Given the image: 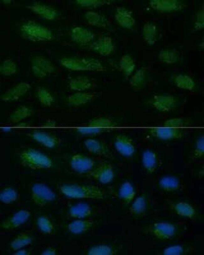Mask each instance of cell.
I'll list each match as a JSON object with an SVG mask.
<instances>
[{
  "label": "cell",
  "mask_w": 204,
  "mask_h": 255,
  "mask_svg": "<svg viewBox=\"0 0 204 255\" xmlns=\"http://www.w3.org/2000/svg\"><path fill=\"white\" fill-rule=\"evenodd\" d=\"M31 113V110L29 108L24 106H20L11 113L9 120L12 123H18L30 116Z\"/></svg>",
  "instance_id": "27"
},
{
  "label": "cell",
  "mask_w": 204,
  "mask_h": 255,
  "mask_svg": "<svg viewBox=\"0 0 204 255\" xmlns=\"http://www.w3.org/2000/svg\"><path fill=\"white\" fill-rule=\"evenodd\" d=\"M70 216L73 218H81L91 215L92 210L88 205L81 203L72 206L69 210Z\"/></svg>",
  "instance_id": "23"
},
{
  "label": "cell",
  "mask_w": 204,
  "mask_h": 255,
  "mask_svg": "<svg viewBox=\"0 0 204 255\" xmlns=\"http://www.w3.org/2000/svg\"><path fill=\"white\" fill-rule=\"evenodd\" d=\"M146 201L144 196L138 197L129 207V210L132 215H138L143 214L146 210Z\"/></svg>",
  "instance_id": "30"
},
{
  "label": "cell",
  "mask_w": 204,
  "mask_h": 255,
  "mask_svg": "<svg viewBox=\"0 0 204 255\" xmlns=\"http://www.w3.org/2000/svg\"><path fill=\"white\" fill-rule=\"evenodd\" d=\"M30 88V85L28 83L20 82L5 92L1 96V99L5 102L17 100L24 95Z\"/></svg>",
  "instance_id": "13"
},
{
  "label": "cell",
  "mask_w": 204,
  "mask_h": 255,
  "mask_svg": "<svg viewBox=\"0 0 204 255\" xmlns=\"http://www.w3.org/2000/svg\"><path fill=\"white\" fill-rule=\"evenodd\" d=\"M87 173L89 177L104 184L110 183L114 177L113 166L110 163L106 162H101Z\"/></svg>",
  "instance_id": "5"
},
{
  "label": "cell",
  "mask_w": 204,
  "mask_h": 255,
  "mask_svg": "<svg viewBox=\"0 0 204 255\" xmlns=\"http://www.w3.org/2000/svg\"><path fill=\"white\" fill-rule=\"evenodd\" d=\"M29 252H27V251L25 250L22 249L16 252H15L13 254V255H27L28 254L27 253H28Z\"/></svg>",
  "instance_id": "44"
},
{
  "label": "cell",
  "mask_w": 204,
  "mask_h": 255,
  "mask_svg": "<svg viewBox=\"0 0 204 255\" xmlns=\"http://www.w3.org/2000/svg\"><path fill=\"white\" fill-rule=\"evenodd\" d=\"M92 97V95L90 93L77 92L70 96L68 99L71 105L76 106L86 103L90 100Z\"/></svg>",
  "instance_id": "29"
},
{
  "label": "cell",
  "mask_w": 204,
  "mask_h": 255,
  "mask_svg": "<svg viewBox=\"0 0 204 255\" xmlns=\"http://www.w3.org/2000/svg\"><path fill=\"white\" fill-rule=\"evenodd\" d=\"M20 29L22 37L32 41H47L52 38V34L49 29L32 21L22 25Z\"/></svg>",
  "instance_id": "3"
},
{
  "label": "cell",
  "mask_w": 204,
  "mask_h": 255,
  "mask_svg": "<svg viewBox=\"0 0 204 255\" xmlns=\"http://www.w3.org/2000/svg\"><path fill=\"white\" fill-rule=\"evenodd\" d=\"M185 120L180 118H174L166 120L164 123V126L179 128L186 125Z\"/></svg>",
  "instance_id": "41"
},
{
  "label": "cell",
  "mask_w": 204,
  "mask_h": 255,
  "mask_svg": "<svg viewBox=\"0 0 204 255\" xmlns=\"http://www.w3.org/2000/svg\"><path fill=\"white\" fill-rule=\"evenodd\" d=\"M60 190L64 195L72 198L103 199L105 196L103 190L94 185L65 184Z\"/></svg>",
  "instance_id": "1"
},
{
  "label": "cell",
  "mask_w": 204,
  "mask_h": 255,
  "mask_svg": "<svg viewBox=\"0 0 204 255\" xmlns=\"http://www.w3.org/2000/svg\"><path fill=\"white\" fill-rule=\"evenodd\" d=\"M145 81V77L143 75H136L132 78V83L134 86H140L143 84Z\"/></svg>",
  "instance_id": "42"
},
{
  "label": "cell",
  "mask_w": 204,
  "mask_h": 255,
  "mask_svg": "<svg viewBox=\"0 0 204 255\" xmlns=\"http://www.w3.org/2000/svg\"><path fill=\"white\" fill-rule=\"evenodd\" d=\"M149 133L153 137L164 140L179 139L186 135L187 132L179 128L165 126L151 128Z\"/></svg>",
  "instance_id": "6"
},
{
  "label": "cell",
  "mask_w": 204,
  "mask_h": 255,
  "mask_svg": "<svg viewBox=\"0 0 204 255\" xmlns=\"http://www.w3.org/2000/svg\"><path fill=\"white\" fill-rule=\"evenodd\" d=\"M114 253L113 250L110 247L105 245L94 246L89 250V255H111Z\"/></svg>",
  "instance_id": "35"
},
{
  "label": "cell",
  "mask_w": 204,
  "mask_h": 255,
  "mask_svg": "<svg viewBox=\"0 0 204 255\" xmlns=\"http://www.w3.org/2000/svg\"><path fill=\"white\" fill-rule=\"evenodd\" d=\"M37 224L40 230L45 233L51 234L53 230L54 227L52 223L45 217H40L39 218Z\"/></svg>",
  "instance_id": "36"
},
{
  "label": "cell",
  "mask_w": 204,
  "mask_h": 255,
  "mask_svg": "<svg viewBox=\"0 0 204 255\" xmlns=\"http://www.w3.org/2000/svg\"><path fill=\"white\" fill-rule=\"evenodd\" d=\"M175 98L170 95H160L155 96L153 102L154 107L162 112L171 110L176 105Z\"/></svg>",
  "instance_id": "15"
},
{
  "label": "cell",
  "mask_w": 204,
  "mask_h": 255,
  "mask_svg": "<svg viewBox=\"0 0 204 255\" xmlns=\"http://www.w3.org/2000/svg\"><path fill=\"white\" fill-rule=\"evenodd\" d=\"M37 96L40 102L44 105L50 106L54 102L52 95L45 89L39 88L37 90Z\"/></svg>",
  "instance_id": "32"
},
{
  "label": "cell",
  "mask_w": 204,
  "mask_h": 255,
  "mask_svg": "<svg viewBox=\"0 0 204 255\" xmlns=\"http://www.w3.org/2000/svg\"><path fill=\"white\" fill-rule=\"evenodd\" d=\"M71 38L72 40L75 43L84 44L91 40L93 38V35L87 29L83 27L77 26L72 29Z\"/></svg>",
  "instance_id": "20"
},
{
  "label": "cell",
  "mask_w": 204,
  "mask_h": 255,
  "mask_svg": "<svg viewBox=\"0 0 204 255\" xmlns=\"http://www.w3.org/2000/svg\"><path fill=\"white\" fill-rule=\"evenodd\" d=\"M159 185L162 190L167 192H172L180 187L179 180L172 176H166L162 178L159 182Z\"/></svg>",
  "instance_id": "24"
},
{
  "label": "cell",
  "mask_w": 204,
  "mask_h": 255,
  "mask_svg": "<svg viewBox=\"0 0 204 255\" xmlns=\"http://www.w3.org/2000/svg\"><path fill=\"white\" fill-rule=\"evenodd\" d=\"M85 18L88 23L95 25H102L101 21L102 20L100 16L98 14L91 12H87Z\"/></svg>",
  "instance_id": "39"
},
{
  "label": "cell",
  "mask_w": 204,
  "mask_h": 255,
  "mask_svg": "<svg viewBox=\"0 0 204 255\" xmlns=\"http://www.w3.org/2000/svg\"><path fill=\"white\" fill-rule=\"evenodd\" d=\"M31 69L34 75L38 77H44L55 70V67L47 59L40 56H36L32 61Z\"/></svg>",
  "instance_id": "11"
},
{
  "label": "cell",
  "mask_w": 204,
  "mask_h": 255,
  "mask_svg": "<svg viewBox=\"0 0 204 255\" xmlns=\"http://www.w3.org/2000/svg\"><path fill=\"white\" fill-rule=\"evenodd\" d=\"M32 197L34 202L40 206L45 205L55 198V193L49 187L40 183L35 184L31 189Z\"/></svg>",
  "instance_id": "7"
},
{
  "label": "cell",
  "mask_w": 204,
  "mask_h": 255,
  "mask_svg": "<svg viewBox=\"0 0 204 255\" xmlns=\"http://www.w3.org/2000/svg\"><path fill=\"white\" fill-rule=\"evenodd\" d=\"M56 250L53 248L50 247L44 251L41 254L43 255H54L56 254Z\"/></svg>",
  "instance_id": "43"
},
{
  "label": "cell",
  "mask_w": 204,
  "mask_h": 255,
  "mask_svg": "<svg viewBox=\"0 0 204 255\" xmlns=\"http://www.w3.org/2000/svg\"><path fill=\"white\" fill-rule=\"evenodd\" d=\"M88 125L91 128L93 135L108 131L115 127L113 123L108 119L104 118L93 120Z\"/></svg>",
  "instance_id": "18"
},
{
  "label": "cell",
  "mask_w": 204,
  "mask_h": 255,
  "mask_svg": "<svg viewBox=\"0 0 204 255\" xmlns=\"http://www.w3.org/2000/svg\"><path fill=\"white\" fill-rule=\"evenodd\" d=\"M93 48L101 54H107L111 51V44L107 40H104L97 44H94Z\"/></svg>",
  "instance_id": "38"
},
{
  "label": "cell",
  "mask_w": 204,
  "mask_h": 255,
  "mask_svg": "<svg viewBox=\"0 0 204 255\" xmlns=\"http://www.w3.org/2000/svg\"><path fill=\"white\" fill-rule=\"evenodd\" d=\"M173 209L178 215L187 217L193 218L195 214L194 208L188 203L180 202L173 205Z\"/></svg>",
  "instance_id": "25"
},
{
  "label": "cell",
  "mask_w": 204,
  "mask_h": 255,
  "mask_svg": "<svg viewBox=\"0 0 204 255\" xmlns=\"http://www.w3.org/2000/svg\"><path fill=\"white\" fill-rule=\"evenodd\" d=\"M174 82L178 87L184 89L191 90L194 88L195 84L193 79L185 75H179L176 76Z\"/></svg>",
  "instance_id": "28"
},
{
  "label": "cell",
  "mask_w": 204,
  "mask_h": 255,
  "mask_svg": "<svg viewBox=\"0 0 204 255\" xmlns=\"http://www.w3.org/2000/svg\"><path fill=\"white\" fill-rule=\"evenodd\" d=\"M114 146L116 151L121 155L125 157H132L135 151V147L133 140L126 135H117L114 139Z\"/></svg>",
  "instance_id": "9"
},
{
  "label": "cell",
  "mask_w": 204,
  "mask_h": 255,
  "mask_svg": "<svg viewBox=\"0 0 204 255\" xmlns=\"http://www.w3.org/2000/svg\"><path fill=\"white\" fill-rule=\"evenodd\" d=\"M185 248L181 246L176 245L170 246L166 248L164 254L165 255H178L184 253Z\"/></svg>",
  "instance_id": "40"
},
{
  "label": "cell",
  "mask_w": 204,
  "mask_h": 255,
  "mask_svg": "<svg viewBox=\"0 0 204 255\" xmlns=\"http://www.w3.org/2000/svg\"><path fill=\"white\" fill-rule=\"evenodd\" d=\"M204 154V137L203 135L198 138L195 143L193 155L195 158L201 157Z\"/></svg>",
  "instance_id": "37"
},
{
  "label": "cell",
  "mask_w": 204,
  "mask_h": 255,
  "mask_svg": "<svg viewBox=\"0 0 204 255\" xmlns=\"http://www.w3.org/2000/svg\"><path fill=\"white\" fill-rule=\"evenodd\" d=\"M69 86L72 90L81 91L89 88L91 87V84L87 77L79 76L71 80Z\"/></svg>",
  "instance_id": "26"
},
{
  "label": "cell",
  "mask_w": 204,
  "mask_h": 255,
  "mask_svg": "<svg viewBox=\"0 0 204 255\" xmlns=\"http://www.w3.org/2000/svg\"><path fill=\"white\" fill-rule=\"evenodd\" d=\"M16 71V64L10 60H5L0 66V72L4 76L11 75L14 74Z\"/></svg>",
  "instance_id": "33"
},
{
  "label": "cell",
  "mask_w": 204,
  "mask_h": 255,
  "mask_svg": "<svg viewBox=\"0 0 204 255\" xmlns=\"http://www.w3.org/2000/svg\"><path fill=\"white\" fill-rule=\"evenodd\" d=\"M17 193L13 189L8 187L5 189L0 194V199L3 203L9 204L17 198Z\"/></svg>",
  "instance_id": "34"
},
{
  "label": "cell",
  "mask_w": 204,
  "mask_h": 255,
  "mask_svg": "<svg viewBox=\"0 0 204 255\" xmlns=\"http://www.w3.org/2000/svg\"><path fill=\"white\" fill-rule=\"evenodd\" d=\"M31 241V238L29 235L25 234H20L11 242V247L13 250H17L30 244Z\"/></svg>",
  "instance_id": "31"
},
{
  "label": "cell",
  "mask_w": 204,
  "mask_h": 255,
  "mask_svg": "<svg viewBox=\"0 0 204 255\" xmlns=\"http://www.w3.org/2000/svg\"><path fill=\"white\" fill-rule=\"evenodd\" d=\"M22 163L33 169L48 168L52 167V159L46 155L32 148H29L20 154Z\"/></svg>",
  "instance_id": "2"
},
{
  "label": "cell",
  "mask_w": 204,
  "mask_h": 255,
  "mask_svg": "<svg viewBox=\"0 0 204 255\" xmlns=\"http://www.w3.org/2000/svg\"><path fill=\"white\" fill-rule=\"evenodd\" d=\"M84 144L87 150L92 154L108 158L113 157L112 153L108 145L102 141L89 138L84 141Z\"/></svg>",
  "instance_id": "10"
},
{
  "label": "cell",
  "mask_w": 204,
  "mask_h": 255,
  "mask_svg": "<svg viewBox=\"0 0 204 255\" xmlns=\"http://www.w3.org/2000/svg\"><path fill=\"white\" fill-rule=\"evenodd\" d=\"M95 162L91 158L83 154L73 155L70 160V165L75 171L79 173H88L94 168Z\"/></svg>",
  "instance_id": "8"
},
{
  "label": "cell",
  "mask_w": 204,
  "mask_h": 255,
  "mask_svg": "<svg viewBox=\"0 0 204 255\" xmlns=\"http://www.w3.org/2000/svg\"><path fill=\"white\" fill-rule=\"evenodd\" d=\"M30 215V212L27 210H20L11 217L3 221L1 226L5 229L15 228L25 222Z\"/></svg>",
  "instance_id": "14"
},
{
  "label": "cell",
  "mask_w": 204,
  "mask_h": 255,
  "mask_svg": "<svg viewBox=\"0 0 204 255\" xmlns=\"http://www.w3.org/2000/svg\"><path fill=\"white\" fill-rule=\"evenodd\" d=\"M61 63L65 68L75 71H100L102 67L98 61L85 58H64Z\"/></svg>",
  "instance_id": "4"
},
{
  "label": "cell",
  "mask_w": 204,
  "mask_h": 255,
  "mask_svg": "<svg viewBox=\"0 0 204 255\" xmlns=\"http://www.w3.org/2000/svg\"><path fill=\"white\" fill-rule=\"evenodd\" d=\"M28 135L44 146L48 148L54 147L59 143L58 138L44 132L35 131L29 134Z\"/></svg>",
  "instance_id": "17"
},
{
  "label": "cell",
  "mask_w": 204,
  "mask_h": 255,
  "mask_svg": "<svg viewBox=\"0 0 204 255\" xmlns=\"http://www.w3.org/2000/svg\"><path fill=\"white\" fill-rule=\"evenodd\" d=\"M143 167L148 173H152L156 170L158 166V157L154 151L147 149L143 151L142 156Z\"/></svg>",
  "instance_id": "19"
},
{
  "label": "cell",
  "mask_w": 204,
  "mask_h": 255,
  "mask_svg": "<svg viewBox=\"0 0 204 255\" xmlns=\"http://www.w3.org/2000/svg\"><path fill=\"white\" fill-rule=\"evenodd\" d=\"M94 224V222L90 220H77L70 223L68 227L72 233L78 234L89 230Z\"/></svg>",
  "instance_id": "21"
},
{
  "label": "cell",
  "mask_w": 204,
  "mask_h": 255,
  "mask_svg": "<svg viewBox=\"0 0 204 255\" xmlns=\"http://www.w3.org/2000/svg\"><path fill=\"white\" fill-rule=\"evenodd\" d=\"M150 230L154 236L161 240L172 238L176 232V227L173 224L165 222L153 224L150 227Z\"/></svg>",
  "instance_id": "12"
},
{
  "label": "cell",
  "mask_w": 204,
  "mask_h": 255,
  "mask_svg": "<svg viewBox=\"0 0 204 255\" xmlns=\"http://www.w3.org/2000/svg\"><path fill=\"white\" fill-rule=\"evenodd\" d=\"M119 194L124 203L128 205L133 199L135 192L132 184L130 182L127 181L124 182L121 186Z\"/></svg>",
  "instance_id": "22"
},
{
  "label": "cell",
  "mask_w": 204,
  "mask_h": 255,
  "mask_svg": "<svg viewBox=\"0 0 204 255\" xmlns=\"http://www.w3.org/2000/svg\"><path fill=\"white\" fill-rule=\"evenodd\" d=\"M26 7L37 14L47 20H53L58 15L57 11L55 9L40 3H35Z\"/></svg>",
  "instance_id": "16"
}]
</instances>
